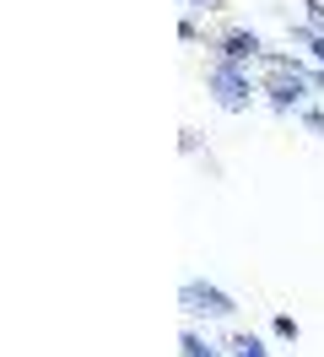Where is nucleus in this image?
<instances>
[{
	"mask_svg": "<svg viewBox=\"0 0 324 357\" xmlns=\"http://www.w3.org/2000/svg\"><path fill=\"white\" fill-rule=\"evenodd\" d=\"M206 87H211L216 109L222 114H249V103H254V82H249V70L243 66H227V60H216L211 76H206Z\"/></svg>",
	"mask_w": 324,
	"mask_h": 357,
	"instance_id": "obj_1",
	"label": "nucleus"
},
{
	"mask_svg": "<svg viewBox=\"0 0 324 357\" xmlns=\"http://www.w3.org/2000/svg\"><path fill=\"white\" fill-rule=\"evenodd\" d=\"M308 87H314V82H308V70H270L259 92L270 98V109H276V114H302Z\"/></svg>",
	"mask_w": 324,
	"mask_h": 357,
	"instance_id": "obj_2",
	"label": "nucleus"
},
{
	"mask_svg": "<svg viewBox=\"0 0 324 357\" xmlns=\"http://www.w3.org/2000/svg\"><path fill=\"white\" fill-rule=\"evenodd\" d=\"M178 303H184V314H206V319H233L238 314V303L222 287H211V282H184Z\"/></svg>",
	"mask_w": 324,
	"mask_h": 357,
	"instance_id": "obj_3",
	"label": "nucleus"
},
{
	"mask_svg": "<svg viewBox=\"0 0 324 357\" xmlns=\"http://www.w3.org/2000/svg\"><path fill=\"white\" fill-rule=\"evenodd\" d=\"M216 54H222L227 66H249V60H259V54H265V44H259L254 33L233 27V33H222V38H216Z\"/></svg>",
	"mask_w": 324,
	"mask_h": 357,
	"instance_id": "obj_4",
	"label": "nucleus"
},
{
	"mask_svg": "<svg viewBox=\"0 0 324 357\" xmlns=\"http://www.w3.org/2000/svg\"><path fill=\"white\" fill-rule=\"evenodd\" d=\"M227 352H233V357H270V352H265V341L249 335V331H233V335H227Z\"/></svg>",
	"mask_w": 324,
	"mask_h": 357,
	"instance_id": "obj_5",
	"label": "nucleus"
},
{
	"mask_svg": "<svg viewBox=\"0 0 324 357\" xmlns=\"http://www.w3.org/2000/svg\"><path fill=\"white\" fill-rule=\"evenodd\" d=\"M178 347H184V357H222V352L211 347V341H200L194 331H184V335H178Z\"/></svg>",
	"mask_w": 324,
	"mask_h": 357,
	"instance_id": "obj_6",
	"label": "nucleus"
},
{
	"mask_svg": "<svg viewBox=\"0 0 324 357\" xmlns=\"http://www.w3.org/2000/svg\"><path fill=\"white\" fill-rule=\"evenodd\" d=\"M292 38H298V44H308V49H314V60L324 66V33H314V27H292Z\"/></svg>",
	"mask_w": 324,
	"mask_h": 357,
	"instance_id": "obj_7",
	"label": "nucleus"
},
{
	"mask_svg": "<svg viewBox=\"0 0 324 357\" xmlns=\"http://www.w3.org/2000/svg\"><path fill=\"white\" fill-rule=\"evenodd\" d=\"M270 331H276L281 341H298V335H302V325L292 319V314H276V325H270Z\"/></svg>",
	"mask_w": 324,
	"mask_h": 357,
	"instance_id": "obj_8",
	"label": "nucleus"
},
{
	"mask_svg": "<svg viewBox=\"0 0 324 357\" xmlns=\"http://www.w3.org/2000/svg\"><path fill=\"white\" fill-rule=\"evenodd\" d=\"M308 6V22L302 27H314V33H324V0H302Z\"/></svg>",
	"mask_w": 324,
	"mask_h": 357,
	"instance_id": "obj_9",
	"label": "nucleus"
},
{
	"mask_svg": "<svg viewBox=\"0 0 324 357\" xmlns=\"http://www.w3.org/2000/svg\"><path fill=\"white\" fill-rule=\"evenodd\" d=\"M302 125H308L314 135H324V109H302Z\"/></svg>",
	"mask_w": 324,
	"mask_h": 357,
	"instance_id": "obj_10",
	"label": "nucleus"
},
{
	"mask_svg": "<svg viewBox=\"0 0 324 357\" xmlns=\"http://www.w3.org/2000/svg\"><path fill=\"white\" fill-rule=\"evenodd\" d=\"M308 82H314V87H319V92H324V70H308Z\"/></svg>",
	"mask_w": 324,
	"mask_h": 357,
	"instance_id": "obj_11",
	"label": "nucleus"
},
{
	"mask_svg": "<svg viewBox=\"0 0 324 357\" xmlns=\"http://www.w3.org/2000/svg\"><path fill=\"white\" fill-rule=\"evenodd\" d=\"M194 6H206V11H211V6H216V0H194Z\"/></svg>",
	"mask_w": 324,
	"mask_h": 357,
	"instance_id": "obj_12",
	"label": "nucleus"
}]
</instances>
